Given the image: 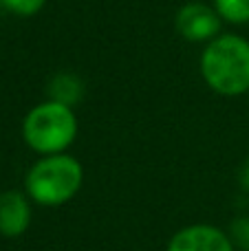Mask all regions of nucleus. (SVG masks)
Here are the masks:
<instances>
[{
  "label": "nucleus",
  "mask_w": 249,
  "mask_h": 251,
  "mask_svg": "<svg viewBox=\"0 0 249 251\" xmlns=\"http://www.w3.org/2000/svg\"><path fill=\"white\" fill-rule=\"evenodd\" d=\"M241 185L249 192V159L245 161V165H243V170H241Z\"/></svg>",
  "instance_id": "9b49d317"
},
{
  "label": "nucleus",
  "mask_w": 249,
  "mask_h": 251,
  "mask_svg": "<svg viewBox=\"0 0 249 251\" xmlns=\"http://www.w3.org/2000/svg\"><path fill=\"white\" fill-rule=\"evenodd\" d=\"M168 251H234L229 234L214 225H190L172 236Z\"/></svg>",
  "instance_id": "39448f33"
},
{
  "label": "nucleus",
  "mask_w": 249,
  "mask_h": 251,
  "mask_svg": "<svg viewBox=\"0 0 249 251\" xmlns=\"http://www.w3.org/2000/svg\"><path fill=\"white\" fill-rule=\"evenodd\" d=\"M22 137L40 154H62L77 137V117L71 106L47 100L26 113Z\"/></svg>",
  "instance_id": "7ed1b4c3"
},
{
  "label": "nucleus",
  "mask_w": 249,
  "mask_h": 251,
  "mask_svg": "<svg viewBox=\"0 0 249 251\" xmlns=\"http://www.w3.org/2000/svg\"><path fill=\"white\" fill-rule=\"evenodd\" d=\"M44 2L47 0H2L4 7L18 16H33L44 7Z\"/></svg>",
  "instance_id": "9d476101"
},
{
  "label": "nucleus",
  "mask_w": 249,
  "mask_h": 251,
  "mask_svg": "<svg viewBox=\"0 0 249 251\" xmlns=\"http://www.w3.org/2000/svg\"><path fill=\"white\" fill-rule=\"evenodd\" d=\"M221 20L214 7L205 2H188L179 9L176 13V31L181 33V38H185L188 42H210L219 35L221 31Z\"/></svg>",
  "instance_id": "20e7f679"
},
{
  "label": "nucleus",
  "mask_w": 249,
  "mask_h": 251,
  "mask_svg": "<svg viewBox=\"0 0 249 251\" xmlns=\"http://www.w3.org/2000/svg\"><path fill=\"white\" fill-rule=\"evenodd\" d=\"M229 240H232L234 249L249 251V216L234 218L232 227H229Z\"/></svg>",
  "instance_id": "1a4fd4ad"
},
{
  "label": "nucleus",
  "mask_w": 249,
  "mask_h": 251,
  "mask_svg": "<svg viewBox=\"0 0 249 251\" xmlns=\"http://www.w3.org/2000/svg\"><path fill=\"white\" fill-rule=\"evenodd\" d=\"M84 170L75 156L49 154L40 159L26 174V196L47 207L64 205L79 192Z\"/></svg>",
  "instance_id": "f03ea898"
},
{
  "label": "nucleus",
  "mask_w": 249,
  "mask_h": 251,
  "mask_svg": "<svg viewBox=\"0 0 249 251\" xmlns=\"http://www.w3.org/2000/svg\"><path fill=\"white\" fill-rule=\"evenodd\" d=\"M201 75L214 93L238 97L249 91V42L241 35H216L201 55Z\"/></svg>",
  "instance_id": "f257e3e1"
},
{
  "label": "nucleus",
  "mask_w": 249,
  "mask_h": 251,
  "mask_svg": "<svg viewBox=\"0 0 249 251\" xmlns=\"http://www.w3.org/2000/svg\"><path fill=\"white\" fill-rule=\"evenodd\" d=\"M31 225V203L26 194L9 190L0 194V234L18 238Z\"/></svg>",
  "instance_id": "423d86ee"
},
{
  "label": "nucleus",
  "mask_w": 249,
  "mask_h": 251,
  "mask_svg": "<svg viewBox=\"0 0 249 251\" xmlns=\"http://www.w3.org/2000/svg\"><path fill=\"white\" fill-rule=\"evenodd\" d=\"M84 95V84L73 73H60L49 84V100L73 108Z\"/></svg>",
  "instance_id": "0eeeda50"
},
{
  "label": "nucleus",
  "mask_w": 249,
  "mask_h": 251,
  "mask_svg": "<svg viewBox=\"0 0 249 251\" xmlns=\"http://www.w3.org/2000/svg\"><path fill=\"white\" fill-rule=\"evenodd\" d=\"M214 9L223 20L232 25L249 22V0H214Z\"/></svg>",
  "instance_id": "6e6552de"
}]
</instances>
